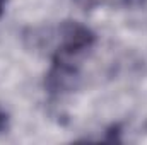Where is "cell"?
<instances>
[{
    "label": "cell",
    "instance_id": "2",
    "mask_svg": "<svg viewBox=\"0 0 147 145\" xmlns=\"http://www.w3.org/2000/svg\"><path fill=\"white\" fill-rule=\"evenodd\" d=\"M3 2H5V0H0V14H2V10H3Z\"/></svg>",
    "mask_w": 147,
    "mask_h": 145
},
{
    "label": "cell",
    "instance_id": "1",
    "mask_svg": "<svg viewBox=\"0 0 147 145\" xmlns=\"http://www.w3.org/2000/svg\"><path fill=\"white\" fill-rule=\"evenodd\" d=\"M96 43V34L80 22H65L60 28V44L55 50L57 56L79 62Z\"/></svg>",
    "mask_w": 147,
    "mask_h": 145
}]
</instances>
